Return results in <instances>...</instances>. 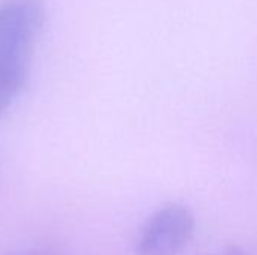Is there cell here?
<instances>
[{
	"mask_svg": "<svg viewBox=\"0 0 257 255\" xmlns=\"http://www.w3.org/2000/svg\"><path fill=\"white\" fill-rule=\"evenodd\" d=\"M42 24L38 0H3L0 3V86L14 96L27 78L29 59Z\"/></svg>",
	"mask_w": 257,
	"mask_h": 255,
	"instance_id": "6da1fadb",
	"label": "cell"
},
{
	"mask_svg": "<svg viewBox=\"0 0 257 255\" xmlns=\"http://www.w3.org/2000/svg\"><path fill=\"white\" fill-rule=\"evenodd\" d=\"M194 233L193 213L179 204L160 209L146 222L137 245L139 255H179Z\"/></svg>",
	"mask_w": 257,
	"mask_h": 255,
	"instance_id": "7a4b0ae2",
	"label": "cell"
},
{
	"mask_svg": "<svg viewBox=\"0 0 257 255\" xmlns=\"http://www.w3.org/2000/svg\"><path fill=\"white\" fill-rule=\"evenodd\" d=\"M12 98H14V95H12L9 90H6L3 86H0V116H2V114L6 111V108L9 107Z\"/></svg>",
	"mask_w": 257,
	"mask_h": 255,
	"instance_id": "3957f363",
	"label": "cell"
},
{
	"mask_svg": "<svg viewBox=\"0 0 257 255\" xmlns=\"http://www.w3.org/2000/svg\"><path fill=\"white\" fill-rule=\"evenodd\" d=\"M220 255H251L248 254V252H245V251H241V249H229V251H226V252H223V254Z\"/></svg>",
	"mask_w": 257,
	"mask_h": 255,
	"instance_id": "277c9868",
	"label": "cell"
},
{
	"mask_svg": "<svg viewBox=\"0 0 257 255\" xmlns=\"http://www.w3.org/2000/svg\"><path fill=\"white\" fill-rule=\"evenodd\" d=\"M17 255H56L53 252H47V251H42V252H29V254H17Z\"/></svg>",
	"mask_w": 257,
	"mask_h": 255,
	"instance_id": "5b68a950",
	"label": "cell"
}]
</instances>
